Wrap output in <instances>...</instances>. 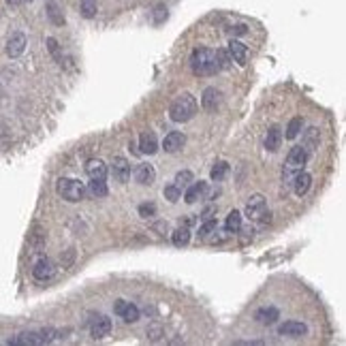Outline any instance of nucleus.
Here are the masks:
<instances>
[{"label": "nucleus", "instance_id": "32", "mask_svg": "<svg viewBox=\"0 0 346 346\" xmlns=\"http://www.w3.org/2000/svg\"><path fill=\"white\" fill-rule=\"evenodd\" d=\"M227 176H229V162H218V165L212 169V180L214 182H222Z\"/></svg>", "mask_w": 346, "mask_h": 346}, {"label": "nucleus", "instance_id": "22", "mask_svg": "<svg viewBox=\"0 0 346 346\" xmlns=\"http://www.w3.org/2000/svg\"><path fill=\"white\" fill-rule=\"evenodd\" d=\"M86 173L90 176V180H105L107 178V165L103 160H88Z\"/></svg>", "mask_w": 346, "mask_h": 346}, {"label": "nucleus", "instance_id": "1", "mask_svg": "<svg viewBox=\"0 0 346 346\" xmlns=\"http://www.w3.org/2000/svg\"><path fill=\"white\" fill-rule=\"evenodd\" d=\"M197 98L192 94H180L169 107V118L173 122H188L197 116Z\"/></svg>", "mask_w": 346, "mask_h": 346}, {"label": "nucleus", "instance_id": "19", "mask_svg": "<svg viewBox=\"0 0 346 346\" xmlns=\"http://www.w3.org/2000/svg\"><path fill=\"white\" fill-rule=\"evenodd\" d=\"M218 100H220V92L216 88H205L201 94V107L205 111H216L218 107Z\"/></svg>", "mask_w": 346, "mask_h": 346}, {"label": "nucleus", "instance_id": "2", "mask_svg": "<svg viewBox=\"0 0 346 346\" xmlns=\"http://www.w3.org/2000/svg\"><path fill=\"white\" fill-rule=\"evenodd\" d=\"M190 66L195 75H216L218 64L214 60V52L207 47H197L190 54Z\"/></svg>", "mask_w": 346, "mask_h": 346}, {"label": "nucleus", "instance_id": "14", "mask_svg": "<svg viewBox=\"0 0 346 346\" xmlns=\"http://www.w3.org/2000/svg\"><path fill=\"white\" fill-rule=\"evenodd\" d=\"M135 180L139 182L141 186H150V184H154V180H156V171H154V167L148 165V162H144V165H139V167L135 169Z\"/></svg>", "mask_w": 346, "mask_h": 346}, {"label": "nucleus", "instance_id": "20", "mask_svg": "<svg viewBox=\"0 0 346 346\" xmlns=\"http://www.w3.org/2000/svg\"><path fill=\"white\" fill-rule=\"evenodd\" d=\"M90 333H92V338H96V340H100V338H105V335H109V333H111V319H107V317H98V319L92 323V327H90Z\"/></svg>", "mask_w": 346, "mask_h": 346}, {"label": "nucleus", "instance_id": "6", "mask_svg": "<svg viewBox=\"0 0 346 346\" xmlns=\"http://www.w3.org/2000/svg\"><path fill=\"white\" fill-rule=\"evenodd\" d=\"M308 150L303 148V146H295V148H291V152H289V156H287V169L289 171H301L303 167H306V162H308Z\"/></svg>", "mask_w": 346, "mask_h": 346}, {"label": "nucleus", "instance_id": "7", "mask_svg": "<svg viewBox=\"0 0 346 346\" xmlns=\"http://www.w3.org/2000/svg\"><path fill=\"white\" fill-rule=\"evenodd\" d=\"M267 212V203H265V197L263 195H252L246 203V216L250 220H261L263 216H265Z\"/></svg>", "mask_w": 346, "mask_h": 346}, {"label": "nucleus", "instance_id": "23", "mask_svg": "<svg viewBox=\"0 0 346 346\" xmlns=\"http://www.w3.org/2000/svg\"><path fill=\"white\" fill-rule=\"evenodd\" d=\"M282 146V130L278 126H273L267 130V137H265V148L269 152H276Z\"/></svg>", "mask_w": 346, "mask_h": 346}, {"label": "nucleus", "instance_id": "27", "mask_svg": "<svg viewBox=\"0 0 346 346\" xmlns=\"http://www.w3.org/2000/svg\"><path fill=\"white\" fill-rule=\"evenodd\" d=\"M88 192H92L96 199H100V197H107L109 188H107V184H105V180H92V182L88 184Z\"/></svg>", "mask_w": 346, "mask_h": 346}, {"label": "nucleus", "instance_id": "4", "mask_svg": "<svg viewBox=\"0 0 346 346\" xmlns=\"http://www.w3.org/2000/svg\"><path fill=\"white\" fill-rule=\"evenodd\" d=\"M54 329H43V331H26V333H17L13 338H9L7 344H47L54 338Z\"/></svg>", "mask_w": 346, "mask_h": 346}, {"label": "nucleus", "instance_id": "35", "mask_svg": "<svg viewBox=\"0 0 346 346\" xmlns=\"http://www.w3.org/2000/svg\"><path fill=\"white\" fill-rule=\"evenodd\" d=\"M192 182V173L188 171V169H184V171H178V176H176V186H180V188H186L188 184Z\"/></svg>", "mask_w": 346, "mask_h": 346}, {"label": "nucleus", "instance_id": "13", "mask_svg": "<svg viewBox=\"0 0 346 346\" xmlns=\"http://www.w3.org/2000/svg\"><path fill=\"white\" fill-rule=\"evenodd\" d=\"M229 56H231V60L233 62H237V64H246V58H248V49H246V45L241 43V41H235V39H231V43H229Z\"/></svg>", "mask_w": 346, "mask_h": 346}, {"label": "nucleus", "instance_id": "5", "mask_svg": "<svg viewBox=\"0 0 346 346\" xmlns=\"http://www.w3.org/2000/svg\"><path fill=\"white\" fill-rule=\"evenodd\" d=\"M26 45H28V39L22 30H15V32L7 39V45H5V52L9 58H19L26 52Z\"/></svg>", "mask_w": 346, "mask_h": 346}, {"label": "nucleus", "instance_id": "10", "mask_svg": "<svg viewBox=\"0 0 346 346\" xmlns=\"http://www.w3.org/2000/svg\"><path fill=\"white\" fill-rule=\"evenodd\" d=\"M54 263L49 261V259H39L37 263H34V267H32V276H34V280H39V282H45V280H49L54 276Z\"/></svg>", "mask_w": 346, "mask_h": 346}, {"label": "nucleus", "instance_id": "37", "mask_svg": "<svg viewBox=\"0 0 346 346\" xmlns=\"http://www.w3.org/2000/svg\"><path fill=\"white\" fill-rule=\"evenodd\" d=\"M156 214V205L154 203H141L139 205V216L141 218H152Z\"/></svg>", "mask_w": 346, "mask_h": 346}, {"label": "nucleus", "instance_id": "38", "mask_svg": "<svg viewBox=\"0 0 346 346\" xmlns=\"http://www.w3.org/2000/svg\"><path fill=\"white\" fill-rule=\"evenodd\" d=\"M229 32H231V34H235V37H241V34H246V32H248V26H246V24H235V26H231V28H229Z\"/></svg>", "mask_w": 346, "mask_h": 346}, {"label": "nucleus", "instance_id": "36", "mask_svg": "<svg viewBox=\"0 0 346 346\" xmlns=\"http://www.w3.org/2000/svg\"><path fill=\"white\" fill-rule=\"evenodd\" d=\"M152 15H154V22L156 24H162V22H165V19H167V7L165 5H162V3H158L156 7H154V11H152Z\"/></svg>", "mask_w": 346, "mask_h": 346}, {"label": "nucleus", "instance_id": "8", "mask_svg": "<svg viewBox=\"0 0 346 346\" xmlns=\"http://www.w3.org/2000/svg\"><path fill=\"white\" fill-rule=\"evenodd\" d=\"M114 312L118 314V317H122L126 323H137L139 321V308L135 306V303L130 301H124V299H118L114 303Z\"/></svg>", "mask_w": 346, "mask_h": 346}, {"label": "nucleus", "instance_id": "30", "mask_svg": "<svg viewBox=\"0 0 346 346\" xmlns=\"http://www.w3.org/2000/svg\"><path fill=\"white\" fill-rule=\"evenodd\" d=\"M301 128H303V118H293L291 122H289V126H287V139H295L299 133H301Z\"/></svg>", "mask_w": 346, "mask_h": 346}, {"label": "nucleus", "instance_id": "26", "mask_svg": "<svg viewBox=\"0 0 346 346\" xmlns=\"http://www.w3.org/2000/svg\"><path fill=\"white\" fill-rule=\"evenodd\" d=\"M79 11L86 19H92L98 11V3L96 0H79Z\"/></svg>", "mask_w": 346, "mask_h": 346}, {"label": "nucleus", "instance_id": "18", "mask_svg": "<svg viewBox=\"0 0 346 346\" xmlns=\"http://www.w3.org/2000/svg\"><path fill=\"white\" fill-rule=\"evenodd\" d=\"M310 186H312V176H310V173H306V171H299L297 176H295V182H293L295 195H297V197H303V195H306V192L310 190Z\"/></svg>", "mask_w": 346, "mask_h": 346}, {"label": "nucleus", "instance_id": "3", "mask_svg": "<svg viewBox=\"0 0 346 346\" xmlns=\"http://www.w3.org/2000/svg\"><path fill=\"white\" fill-rule=\"evenodd\" d=\"M56 192L64 201L68 203H77V201H84L88 195V188L81 184L79 180H71V178H60L56 182Z\"/></svg>", "mask_w": 346, "mask_h": 346}, {"label": "nucleus", "instance_id": "21", "mask_svg": "<svg viewBox=\"0 0 346 346\" xmlns=\"http://www.w3.org/2000/svg\"><path fill=\"white\" fill-rule=\"evenodd\" d=\"M254 319H257V323H263V325H273V323L280 319V310L273 308V306H265V308L257 310Z\"/></svg>", "mask_w": 346, "mask_h": 346}, {"label": "nucleus", "instance_id": "16", "mask_svg": "<svg viewBox=\"0 0 346 346\" xmlns=\"http://www.w3.org/2000/svg\"><path fill=\"white\" fill-rule=\"evenodd\" d=\"M156 150H158V139H156V135L152 133V130L141 133V137H139V152H141V154H154Z\"/></svg>", "mask_w": 346, "mask_h": 346}, {"label": "nucleus", "instance_id": "17", "mask_svg": "<svg viewBox=\"0 0 346 346\" xmlns=\"http://www.w3.org/2000/svg\"><path fill=\"white\" fill-rule=\"evenodd\" d=\"M184 141H186L184 135L178 133V130H173V133H169L165 139H162V150L169 152V154H173V152H180L182 146H184Z\"/></svg>", "mask_w": 346, "mask_h": 346}, {"label": "nucleus", "instance_id": "33", "mask_svg": "<svg viewBox=\"0 0 346 346\" xmlns=\"http://www.w3.org/2000/svg\"><path fill=\"white\" fill-rule=\"evenodd\" d=\"M162 195H165V199H169L171 203H176V201H180V199H182V188H180V186H176V184L165 186V190H162Z\"/></svg>", "mask_w": 346, "mask_h": 346}, {"label": "nucleus", "instance_id": "34", "mask_svg": "<svg viewBox=\"0 0 346 346\" xmlns=\"http://www.w3.org/2000/svg\"><path fill=\"white\" fill-rule=\"evenodd\" d=\"M216 227H218V222H216V220H207V222H203V225L199 227V237H201V239L210 237L212 233L216 231Z\"/></svg>", "mask_w": 346, "mask_h": 346}, {"label": "nucleus", "instance_id": "25", "mask_svg": "<svg viewBox=\"0 0 346 346\" xmlns=\"http://www.w3.org/2000/svg\"><path fill=\"white\" fill-rule=\"evenodd\" d=\"M214 60H216V64H218V71H227V68H231V56H229V52L227 49H222V47H218L216 52H214Z\"/></svg>", "mask_w": 346, "mask_h": 346}, {"label": "nucleus", "instance_id": "28", "mask_svg": "<svg viewBox=\"0 0 346 346\" xmlns=\"http://www.w3.org/2000/svg\"><path fill=\"white\" fill-rule=\"evenodd\" d=\"M306 150H314L319 146V128H308L306 133H303V144H301Z\"/></svg>", "mask_w": 346, "mask_h": 346}, {"label": "nucleus", "instance_id": "31", "mask_svg": "<svg viewBox=\"0 0 346 346\" xmlns=\"http://www.w3.org/2000/svg\"><path fill=\"white\" fill-rule=\"evenodd\" d=\"M188 241H190V231L188 229H176L173 231V244H176L178 248L186 246Z\"/></svg>", "mask_w": 346, "mask_h": 346}, {"label": "nucleus", "instance_id": "39", "mask_svg": "<svg viewBox=\"0 0 346 346\" xmlns=\"http://www.w3.org/2000/svg\"><path fill=\"white\" fill-rule=\"evenodd\" d=\"M11 7H22V5H28V3H32V0H7Z\"/></svg>", "mask_w": 346, "mask_h": 346}, {"label": "nucleus", "instance_id": "24", "mask_svg": "<svg viewBox=\"0 0 346 346\" xmlns=\"http://www.w3.org/2000/svg\"><path fill=\"white\" fill-rule=\"evenodd\" d=\"M225 227H227V233H237L241 229V214L237 210L229 212V216L225 220Z\"/></svg>", "mask_w": 346, "mask_h": 346}, {"label": "nucleus", "instance_id": "9", "mask_svg": "<svg viewBox=\"0 0 346 346\" xmlns=\"http://www.w3.org/2000/svg\"><path fill=\"white\" fill-rule=\"evenodd\" d=\"M111 173H114V180H118L120 184H124L130 178V162L124 156H116L111 162Z\"/></svg>", "mask_w": 346, "mask_h": 346}, {"label": "nucleus", "instance_id": "12", "mask_svg": "<svg viewBox=\"0 0 346 346\" xmlns=\"http://www.w3.org/2000/svg\"><path fill=\"white\" fill-rule=\"evenodd\" d=\"M45 15L54 26H64V22H66L62 9H60V5L56 3V0H47L45 3Z\"/></svg>", "mask_w": 346, "mask_h": 346}, {"label": "nucleus", "instance_id": "11", "mask_svg": "<svg viewBox=\"0 0 346 346\" xmlns=\"http://www.w3.org/2000/svg\"><path fill=\"white\" fill-rule=\"evenodd\" d=\"M278 333L280 335H291V338H301V335L308 333V327L303 323H299V321H287V323H282L278 327Z\"/></svg>", "mask_w": 346, "mask_h": 346}, {"label": "nucleus", "instance_id": "15", "mask_svg": "<svg viewBox=\"0 0 346 346\" xmlns=\"http://www.w3.org/2000/svg\"><path fill=\"white\" fill-rule=\"evenodd\" d=\"M207 192V182H190L186 186V203H197L199 199H203V195Z\"/></svg>", "mask_w": 346, "mask_h": 346}, {"label": "nucleus", "instance_id": "29", "mask_svg": "<svg viewBox=\"0 0 346 346\" xmlns=\"http://www.w3.org/2000/svg\"><path fill=\"white\" fill-rule=\"evenodd\" d=\"M45 43H47V52L52 54V58L56 60L58 64H62V49H60V43H58V41H56L54 37H47Z\"/></svg>", "mask_w": 346, "mask_h": 346}]
</instances>
